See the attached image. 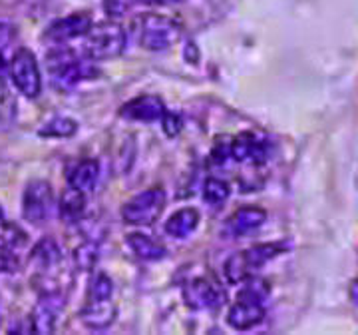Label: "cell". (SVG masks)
Listing matches in <instances>:
<instances>
[{
    "label": "cell",
    "mask_w": 358,
    "mask_h": 335,
    "mask_svg": "<svg viewBox=\"0 0 358 335\" xmlns=\"http://www.w3.org/2000/svg\"><path fill=\"white\" fill-rule=\"evenodd\" d=\"M48 72L56 88L70 90L84 80H92L100 74L94 60L80 58L76 52L70 48H56L48 54Z\"/></svg>",
    "instance_id": "1"
},
{
    "label": "cell",
    "mask_w": 358,
    "mask_h": 335,
    "mask_svg": "<svg viewBox=\"0 0 358 335\" xmlns=\"http://www.w3.org/2000/svg\"><path fill=\"white\" fill-rule=\"evenodd\" d=\"M287 249L285 244H259L239 252V254H233L225 266H223V273L227 278L229 284H243L247 278H251L261 266H265L267 261L275 259L279 254H282Z\"/></svg>",
    "instance_id": "2"
},
{
    "label": "cell",
    "mask_w": 358,
    "mask_h": 335,
    "mask_svg": "<svg viewBox=\"0 0 358 335\" xmlns=\"http://www.w3.org/2000/svg\"><path fill=\"white\" fill-rule=\"evenodd\" d=\"M126 48V30L115 22H102L90 28L84 40V56L90 60H110Z\"/></svg>",
    "instance_id": "3"
},
{
    "label": "cell",
    "mask_w": 358,
    "mask_h": 335,
    "mask_svg": "<svg viewBox=\"0 0 358 335\" xmlns=\"http://www.w3.org/2000/svg\"><path fill=\"white\" fill-rule=\"evenodd\" d=\"M181 39V26L162 14H145L140 20V44L145 50L162 52Z\"/></svg>",
    "instance_id": "4"
},
{
    "label": "cell",
    "mask_w": 358,
    "mask_h": 335,
    "mask_svg": "<svg viewBox=\"0 0 358 335\" xmlns=\"http://www.w3.org/2000/svg\"><path fill=\"white\" fill-rule=\"evenodd\" d=\"M166 207V192L162 188H150L134 196L122 207V218L129 226H150L162 216Z\"/></svg>",
    "instance_id": "5"
},
{
    "label": "cell",
    "mask_w": 358,
    "mask_h": 335,
    "mask_svg": "<svg viewBox=\"0 0 358 335\" xmlns=\"http://www.w3.org/2000/svg\"><path fill=\"white\" fill-rule=\"evenodd\" d=\"M10 76H13L14 86L24 94L26 98H36L42 90V80H40L38 62L34 54L26 48H20L13 56L10 64Z\"/></svg>",
    "instance_id": "6"
},
{
    "label": "cell",
    "mask_w": 358,
    "mask_h": 335,
    "mask_svg": "<svg viewBox=\"0 0 358 335\" xmlns=\"http://www.w3.org/2000/svg\"><path fill=\"white\" fill-rule=\"evenodd\" d=\"M54 207V192L50 184L44 180L30 182L22 198V216L30 224H44L50 218Z\"/></svg>",
    "instance_id": "7"
},
{
    "label": "cell",
    "mask_w": 358,
    "mask_h": 335,
    "mask_svg": "<svg viewBox=\"0 0 358 335\" xmlns=\"http://www.w3.org/2000/svg\"><path fill=\"white\" fill-rule=\"evenodd\" d=\"M185 306L192 310H217L225 303V289L207 278H197L183 287Z\"/></svg>",
    "instance_id": "8"
},
{
    "label": "cell",
    "mask_w": 358,
    "mask_h": 335,
    "mask_svg": "<svg viewBox=\"0 0 358 335\" xmlns=\"http://www.w3.org/2000/svg\"><path fill=\"white\" fill-rule=\"evenodd\" d=\"M271 156V144L253 132H241L229 142V158L235 162H247L261 166Z\"/></svg>",
    "instance_id": "9"
},
{
    "label": "cell",
    "mask_w": 358,
    "mask_h": 335,
    "mask_svg": "<svg viewBox=\"0 0 358 335\" xmlns=\"http://www.w3.org/2000/svg\"><path fill=\"white\" fill-rule=\"evenodd\" d=\"M90 28H92V18L86 13L68 14V16L48 26L44 39L50 40L54 44H62V42H68V40L86 36Z\"/></svg>",
    "instance_id": "10"
},
{
    "label": "cell",
    "mask_w": 358,
    "mask_h": 335,
    "mask_svg": "<svg viewBox=\"0 0 358 335\" xmlns=\"http://www.w3.org/2000/svg\"><path fill=\"white\" fill-rule=\"evenodd\" d=\"M62 310V296L56 292H44L40 297L38 306L34 308L32 313V331L34 334H52L58 315Z\"/></svg>",
    "instance_id": "11"
},
{
    "label": "cell",
    "mask_w": 358,
    "mask_h": 335,
    "mask_svg": "<svg viewBox=\"0 0 358 335\" xmlns=\"http://www.w3.org/2000/svg\"><path fill=\"white\" fill-rule=\"evenodd\" d=\"M265 221H267V212L263 207L243 206L227 218L223 233L227 238H241L245 233L255 232Z\"/></svg>",
    "instance_id": "12"
},
{
    "label": "cell",
    "mask_w": 358,
    "mask_h": 335,
    "mask_svg": "<svg viewBox=\"0 0 358 335\" xmlns=\"http://www.w3.org/2000/svg\"><path fill=\"white\" fill-rule=\"evenodd\" d=\"M265 320V303L255 301V299H241L237 297L235 306L227 313V323L229 327L237 331H247L255 327Z\"/></svg>",
    "instance_id": "13"
},
{
    "label": "cell",
    "mask_w": 358,
    "mask_h": 335,
    "mask_svg": "<svg viewBox=\"0 0 358 335\" xmlns=\"http://www.w3.org/2000/svg\"><path fill=\"white\" fill-rule=\"evenodd\" d=\"M166 112L164 100L154 94H145V96H138L134 100L126 102L120 108V116L128 118V120H136V122H155L162 120Z\"/></svg>",
    "instance_id": "14"
},
{
    "label": "cell",
    "mask_w": 358,
    "mask_h": 335,
    "mask_svg": "<svg viewBox=\"0 0 358 335\" xmlns=\"http://www.w3.org/2000/svg\"><path fill=\"white\" fill-rule=\"evenodd\" d=\"M115 317V306L110 299H88L84 310L80 313V320L82 323L90 327V329H96V331H102L106 327H110L114 323Z\"/></svg>",
    "instance_id": "15"
},
{
    "label": "cell",
    "mask_w": 358,
    "mask_h": 335,
    "mask_svg": "<svg viewBox=\"0 0 358 335\" xmlns=\"http://www.w3.org/2000/svg\"><path fill=\"white\" fill-rule=\"evenodd\" d=\"M98 176H100V164L96 160H92V158H86V160L76 162L74 166L68 170L66 180H68L70 188L88 193L96 188Z\"/></svg>",
    "instance_id": "16"
},
{
    "label": "cell",
    "mask_w": 358,
    "mask_h": 335,
    "mask_svg": "<svg viewBox=\"0 0 358 335\" xmlns=\"http://www.w3.org/2000/svg\"><path fill=\"white\" fill-rule=\"evenodd\" d=\"M199 224V212L193 210V207H183L176 212L171 218L166 221V232L171 235V238H178V240H183L187 235H192L195 232Z\"/></svg>",
    "instance_id": "17"
},
{
    "label": "cell",
    "mask_w": 358,
    "mask_h": 335,
    "mask_svg": "<svg viewBox=\"0 0 358 335\" xmlns=\"http://www.w3.org/2000/svg\"><path fill=\"white\" fill-rule=\"evenodd\" d=\"M128 245L131 247V252L140 259L145 261H157V259L166 258L167 249L159 242L152 240L145 233H129Z\"/></svg>",
    "instance_id": "18"
},
{
    "label": "cell",
    "mask_w": 358,
    "mask_h": 335,
    "mask_svg": "<svg viewBox=\"0 0 358 335\" xmlns=\"http://www.w3.org/2000/svg\"><path fill=\"white\" fill-rule=\"evenodd\" d=\"M32 261L38 266L40 271H46L50 268H56L62 261V252H60V247L54 240L46 238V240H40L38 244L34 245Z\"/></svg>",
    "instance_id": "19"
},
{
    "label": "cell",
    "mask_w": 358,
    "mask_h": 335,
    "mask_svg": "<svg viewBox=\"0 0 358 335\" xmlns=\"http://www.w3.org/2000/svg\"><path fill=\"white\" fill-rule=\"evenodd\" d=\"M86 210V193L68 188L60 198V216L66 221H78Z\"/></svg>",
    "instance_id": "20"
},
{
    "label": "cell",
    "mask_w": 358,
    "mask_h": 335,
    "mask_svg": "<svg viewBox=\"0 0 358 335\" xmlns=\"http://www.w3.org/2000/svg\"><path fill=\"white\" fill-rule=\"evenodd\" d=\"M78 124L74 120H70V118L64 116H58V118H52L50 122L44 126V128L40 130L38 134L40 136H48V138H68V136H72V134H76Z\"/></svg>",
    "instance_id": "21"
},
{
    "label": "cell",
    "mask_w": 358,
    "mask_h": 335,
    "mask_svg": "<svg viewBox=\"0 0 358 335\" xmlns=\"http://www.w3.org/2000/svg\"><path fill=\"white\" fill-rule=\"evenodd\" d=\"M26 242V233L6 219H0V249H14Z\"/></svg>",
    "instance_id": "22"
},
{
    "label": "cell",
    "mask_w": 358,
    "mask_h": 335,
    "mask_svg": "<svg viewBox=\"0 0 358 335\" xmlns=\"http://www.w3.org/2000/svg\"><path fill=\"white\" fill-rule=\"evenodd\" d=\"M229 192V186H227L225 182L217 180V178H211V180L205 182L203 200L209 206H221V204L227 202Z\"/></svg>",
    "instance_id": "23"
},
{
    "label": "cell",
    "mask_w": 358,
    "mask_h": 335,
    "mask_svg": "<svg viewBox=\"0 0 358 335\" xmlns=\"http://www.w3.org/2000/svg\"><path fill=\"white\" fill-rule=\"evenodd\" d=\"M96 259H98V245L94 242H86L74 249V261L82 271L92 270L96 266Z\"/></svg>",
    "instance_id": "24"
},
{
    "label": "cell",
    "mask_w": 358,
    "mask_h": 335,
    "mask_svg": "<svg viewBox=\"0 0 358 335\" xmlns=\"http://www.w3.org/2000/svg\"><path fill=\"white\" fill-rule=\"evenodd\" d=\"M112 294H114L112 280H110L106 273H98V275L94 278L92 285H90L88 299H110Z\"/></svg>",
    "instance_id": "25"
},
{
    "label": "cell",
    "mask_w": 358,
    "mask_h": 335,
    "mask_svg": "<svg viewBox=\"0 0 358 335\" xmlns=\"http://www.w3.org/2000/svg\"><path fill=\"white\" fill-rule=\"evenodd\" d=\"M131 4H134L131 0H103V11L112 18H120L128 13Z\"/></svg>",
    "instance_id": "26"
},
{
    "label": "cell",
    "mask_w": 358,
    "mask_h": 335,
    "mask_svg": "<svg viewBox=\"0 0 358 335\" xmlns=\"http://www.w3.org/2000/svg\"><path fill=\"white\" fill-rule=\"evenodd\" d=\"M162 124H164V132H166L167 136H178L179 132H181V126H183V120L179 114L176 112H164V116H162Z\"/></svg>",
    "instance_id": "27"
},
{
    "label": "cell",
    "mask_w": 358,
    "mask_h": 335,
    "mask_svg": "<svg viewBox=\"0 0 358 335\" xmlns=\"http://www.w3.org/2000/svg\"><path fill=\"white\" fill-rule=\"evenodd\" d=\"M10 108H14L13 98H10L8 88L4 86V82H2V78H0V116L10 114Z\"/></svg>",
    "instance_id": "28"
},
{
    "label": "cell",
    "mask_w": 358,
    "mask_h": 335,
    "mask_svg": "<svg viewBox=\"0 0 358 335\" xmlns=\"http://www.w3.org/2000/svg\"><path fill=\"white\" fill-rule=\"evenodd\" d=\"M16 268H18V261L13 254L2 252L0 254V271H16Z\"/></svg>",
    "instance_id": "29"
},
{
    "label": "cell",
    "mask_w": 358,
    "mask_h": 335,
    "mask_svg": "<svg viewBox=\"0 0 358 335\" xmlns=\"http://www.w3.org/2000/svg\"><path fill=\"white\" fill-rule=\"evenodd\" d=\"M14 36V30L10 25H4V22H0V48H4L10 39Z\"/></svg>",
    "instance_id": "30"
},
{
    "label": "cell",
    "mask_w": 358,
    "mask_h": 335,
    "mask_svg": "<svg viewBox=\"0 0 358 335\" xmlns=\"http://www.w3.org/2000/svg\"><path fill=\"white\" fill-rule=\"evenodd\" d=\"M134 4H145V6H166V4H173L179 0H131Z\"/></svg>",
    "instance_id": "31"
},
{
    "label": "cell",
    "mask_w": 358,
    "mask_h": 335,
    "mask_svg": "<svg viewBox=\"0 0 358 335\" xmlns=\"http://www.w3.org/2000/svg\"><path fill=\"white\" fill-rule=\"evenodd\" d=\"M350 299L358 306V280H355L352 285H350Z\"/></svg>",
    "instance_id": "32"
},
{
    "label": "cell",
    "mask_w": 358,
    "mask_h": 335,
    "mask_svg": "<svg viewBox=\"0 0 358 335\" xmlns=\"http://www.w3.org/2000/svg\"><path fill=\"white\" fill-rule=\"evenodd\" d=\"M4 70H6V60H4V56H2V52H0V78L4 74Z\"/></svg>",
    "instance_id": "33"
},
{
    "label": "cell",
    "mask_w": 358,
    "mask_h": 335,
    "mask_svg": "<svg viewBox=\"0 0 358 335\" xmlns=\"http://www.w3.org/2000/svg\"><path fill=\"white\" fill-rule=\"evenodd\" d=\"M0 219H4V212H2V207H0Z\"/></svg>",
    "instance_id": "34"
}]
</instances>
